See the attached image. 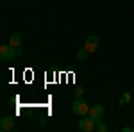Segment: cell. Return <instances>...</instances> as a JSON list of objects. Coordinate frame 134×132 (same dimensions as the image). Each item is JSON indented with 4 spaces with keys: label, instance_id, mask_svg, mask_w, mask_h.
I'll list each match as a JSON object with an SVG mask.
<instances>
[{
    "label": "cell",
    "instance_id": "obj_3",
    "mask_svg": "<svg viewBox=\"0 0 134 132\" xmlns=\"http://www.w3.org/2000/svg\"><path fill=\"white\" fill-rule=\"evenodd\" d=\"M95 127H97V120H95V118H91L90 114L81 116V120H79V130L93 132V130H95Z\"/></svg>",
    "mask_w": 134,
    "mask_h": 132
},
{
    "label": "cell",
    "instance_id": "obj_8",
    "mask_svg": "<svg viewBox=\"0 0 134 132\" xmlns=\"http://www.w3.org/2000/svg\"><path fill=\"white\" fill-rule=\"evenodd\" d=\"M95 130H97V132H107V130H109V125H107L105 122H102V120H98V122H97V127H95Z\"/></svg>",
    "mask_w": 134,
    "mask_h": 132
},
{
    "label": "cell",
    "instance_id": "obj_4",
    "mask_svg": "<svg viewBox=\"0 0 134 132\" xmlns=\"http://www.w3.org/2000/svg\"><path fill=\"white\" fill-rule=\"evenodd\" d=\"M91 118H95L97 122L98 120H102L104 114H105V107L104 105H100V104H95V105H90V112H88Z\"/></svg>",
    "mask_w": 134,
    "mask_h": 132
},
{
    "label": "cell",
    "instance_id": "obj_7",
    "mask_svg": "<svg viewBox=\"0 0 134 132\" xmlns=\"http://www.w3.org/2000/svg\"><path fill=\"white\" fill-rule=\"evenodd\" d=\"M9 45L11 47H14V48H21L23 47V39H21V34L18 32H13L9 38Z\"/></svg>",
    "mask_w": 134,
    "mask_h": 132
},
{
    "label": "cell",
    "instance_id": "obj_9",
    "mask_svg": "<svg viewBox=\"0 0 134 132\" xmlns=\"http://www.w3.org/2000/svg\"><path fill=\"white\" fill-rule=\"evenodd\" d=\"M131 98H132V95H131L129 91H124L122 98H120V102H118V105H125V104H129V102H131Z\"/></svg>",
    "mask_w": 134,
    "mask_h": 132
},
{
    "label": "cell",
    "instance_id": "obj_1",
    "mask_svg": "<svg viewBox=\"0 0 134 132\" xmlns=\"http://www.w3.org/2000/svg\"><path fill=\"white\" fill-rule=\"evenodd\" d=\"M72 111H73V114H77V116H86V114L90 112V105H88L86 100L81 96V98H75V100H73Z\"/></svg>",
    "mask_w": 134,
    "mask_h": 132
},
{
    "label": "cell",
    "instance_id": "obj_6",
    "mask_svg": "<svg viewBox=\"0 0 134 132\" xmlns=\"http://www.w3.org/2000/svg\"><path fill=\"white\" fill-rule=\"evenodd\" d=\"M13 127H14V118L13 116H2L0 118V130L2 132L13 130Z\"/></svg>",
    "mask_w": 134,
    "mask_h": 132
},
{
    "label": "cell",
    "instance_id": "obj_2",
    "mask_svg": "<svg viewBox=\"0 0 134 132\" xmlns=\"http://www.w3.org/2000/svg\"><path fill=\"white\" fill-rule=\"evenodd\" d=\"M16 55H18V50H16L14 47H11V45H2V47H0V61L9 62V61H13Z\"/></svg>",
    "mask_w": 134,
    "mask_h": 132
},
{
    "label": "cell",
    "instance_id": "obj_5",
    "mask_svg": "<svg viewBox=\"0 0 134 132\" xmlns=\"http://www.w3.org/2000/svg\"><path fill=\"white\" fill-rule=\"evenodd\" d=\"M98 45H100V41H98V38L91 34V36H88V38H86V43H84V48H86V50H88L90 54H91V52H95L97 48H98Z\"/></svg>",
    "mask_w": 134,
    "mask_h": 132
},
{
    "label": "cell",
    "instance_id": "obj_12",
    "mask_svg": "<svg viewBox=\"0 0 134 132\" xmlns=\"http://www.w3.org/2000/svg\"><path fill=\"white\" fill-rule=\"evenodd\" d=\"M134 129L132 127H124V129H122V132H132Z\"/></svg>",
    "mask_w": 134,
    "mask_h": 132
},
{
    "label": "cell",
    "instance_id": "obj_10",
    "mask_svg": "<svg viewBox=\"0 0 134 132\" xmlns=\"http://www.w3.org/2000/svg\"><path fill=\"white\" fill-rule=\"evenodd\" d=\"M88 55H90V52L86 50V48H79V50H77V59H79V61H86Z\"/></svg>",
    "mask_w": 134,
    "mask_h": 132
},
{
    "label": "cell",
    "instance_id": "obj_11",
    "mask_svg": "<svg viewBox=\"0 0 134 132\" xmlns=\"http://www.w3.org/2000/svg\"><path fill=\"white\" fill-rule=\"evenodd\" d=\"M73 93H75V96H77V98H81V96L84 95V88H77Z\"/></svg>",
    "mask_w": 134,
    "mask_h": 132
}]
</instances>
